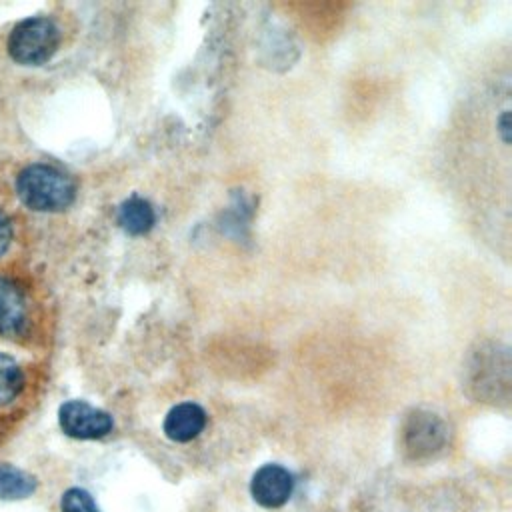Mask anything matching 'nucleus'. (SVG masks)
<instances>
[{
    "label": "nucleus",
    "mask_w": 512,
    "mask_h": 512,
    "mask_svg": "<svg viewBox=\"0 0 512 512\" xmlns=\"http://www.w3.org/2000/svg\"><path fill=\"white\" fill-rule=\"evenodd\" d=\"M402 442L408 456L414 460L432 458L448 442V428L444 420L428 410H414L408 414L402 428Z\"/></svg>",
    "instance_id": "3"
},
{
    "label": "nucleus",
    "mask_w": 512,
    "mask_h": 512,
    "mask_svg": "<svg viewBox=\"0 0 512 512\" xmlns=\"http://www.w3.org/2000/svg\"><path fill=\"white\" fill-rule=\"evenodd\" d=\"M22 204L36 212L66 210L76 198L74 180L50 164H30L16 180Z\"/></svg>",
    "instance_id": "1"
},
{
    "label": "nucleus",
    "mask_w": 512,
    "mask_h": 512,
    "mask_svg": "<svg viewBox=\"0 0 512 512\" xmlns=\"http://www.w3.org/2000/svg\"><path fill=\"white\" fill-rule=\"evenodd\" d=\"M24 390V370L14 356L0 352V408L12 404Z\"/></svg>",
    "instance_id": "10"
},
{
    "label": "nucleus",
    "mask_w": 512,
    "mask_h": 512,
    "mask_svg": "<svg viewBox=\"0 0 512 512\" xmlns=\"http://www.w3.org/2000/svg\"><path fill=\"white\" fill-rule=\"evenodd\" d=\"M62 512H100L92 494L84 488H68L60 500Z\"/></svg>",
    "instance_id": "11"
},
{
    "label": "nucleus",
    "mask_w": 512,
    "mask_h": 512,
    "mask_svg": "<svg viewBox=\"0 0 512 512\" xmlns=\"http://www.w3.org/2000/svg\"><path fill=\"white\" fill-rule=\"evenodd\" d=\"M30 328V304L24 288L8 276H0V336L20 338Z\"/></svg>",
    "instance_id": "6"
},
{
    "label": "nucleus",
    "mask_w": 512,
    "mask_h": 512,
    "mask_svg": "<svg viewBox=\"0 0 512 512\" xmlns=\"http://www.w3.org/2000/svg\"><path fill=\"white\" fill-rule=\"evenodd\" d=\"M500 132H502V138L508 142V112H504L500 118Z\"/></svg>",
    "instance_id": "13"
},
{
    "label": "nucleus",
    "mask_w": 512,
    "mask_h": 512,
    "mask_svg": "<svg viewBox=\"0 0 512 512\" xmlns=\"http://www.w3.org/2000/svg\"><path fill=\"white\" fill-rule=\"evenodd\" d=\"M60 46V30L46 16H32L18 22L8 36V54L24 66L48 62Z\"/></svg>",
    "instance_id": "2"
},
{
    "label": "nucleus",
    "mask_w": 512,
    "mask_h": 512,
    "mask_svg": "<svg viewBox=\"0 0 512 512\" xmlns=\"http://www.w3.org/2000/svg\"><path fill=\"white\" fill-rule=\"evenodd\" d=\"M204 428H206V412L196 402H180L172 406L162 424L166 438L176 444H186L198 438Z\"/></svg>",
    "instance_id": "7"
},
{
    "label": "nucleus",
    "mask_w": 512,
    "mask_h": 512,
    "mask_svg": "<svg viewBox=\"0 0 512 512\" xmlns=\"http://www.w3.org/2000/svg\"><path fill=\"white\" fill-rule=\"evenodd\" d=\"M294 474L280 464L260 466L250 480V494L254 502L266 510L282 508L294 492Z\"/></svg>",
    "instance_id": "5"
},
{
    "label": "nucleus",
    "mask_w": 512,
    "mask_h": 512,
    "mask_svg": "<svg viewBox=\"0 0 512 512\" xmlns=\"http://www.w3.org/2000/svg\"><path fill=\"white\" fill-rule=\"evenodd\" d=\"M154 222H156V214L152 204L140 196H130L118 208V224L124 232L132 236H142L150 232Z\"/></svg>",
    "instance_id": "8"
},
{
    "label": "nucleus",
    "mask_w": 512,
    "mask_h": 512,
    "mask_svg": "<svg viewBox=\"0 0 512 512\" xmlns=\"http://www.w3.org/2000/svg\"><path fill=\"white\" fill-rule=\"evenodd\" d=\"M36 478L28 472L10 466L0 464V498L2 500H20L30 496L36 490Z\"/></svg>",
    "instance_id": "9"
},
{
    "label": "nucleus",
    "mask_w": 512,
    "mask_h": 512,
    "mask_svg": "<svg viewBox=\"0 0 512 512\" xmlns=\"http://www.w3.org/2000/svg\"><path fill=\"white\" fill-rule=\"evenodd\" d=\"M58 424L62 432L76 440H98L112 432L114 420L108 412L84 402L68 400L58 410Z\"/></svg>",
    "instance_id": "4"
},
{
    "label": "nucleus",
    "mask_w": 512,
    "mask_h": 512,
    "mask_svg": "<svg viewBox=\"0 0 512 512\" xmlns=\"http://www.w3.org/2000/svg\"><path fill=\"white\" fill-rule=\"evenodd\" d=\"M10 240H12V222L6 216V212L0 210V256L8 250Z\"/></svg>",
    "instance_id": "12"
}]
</instances>
